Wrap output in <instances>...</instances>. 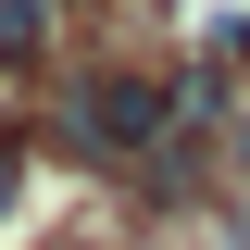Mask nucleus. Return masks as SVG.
Listing matches in <instances>:
<instances>
[{"label": "nucleus", "instance_id": "nucleus-1", "mask_svg": "<svg viewBox=\"0 0 250 250\" xmlns=\"http://www.w3.org/2000/svg\"><path fill=\"white\" fill-rule=\"evenodd\" d=\"M188 125V88L163 75V62H88L75 88H62V163H138V150H163Z\"/></svg>", "mask_w": 250, "mask_h": 250}, {"label": "nucleus", "instance_id": "nucleus-2", "mask_svg": "<svg viewBox=\"0 0 250 250\" xmlns=\"http://www.w3.org/2000/svg\"><path fill=\"white\" fill-rule=\"evenodd\" d=\"M62 38V0H0V75H38Z\"/></svg>", "mask_w": 250, "mask_h": 250}, {"label": "nucleus", "instance_id": "nucleus-3", "mask_svg": "<svg viewBox=\"0 0 250 250\" xmlns=\"http://www.w3.org/2000/svg\"><path fill=\"white\" fill-rule=\"evenodd\" d=\"M213 250H250V188H225V213H213Z\"/></svg>", "mask_w": 250, "mask_h": 250}, {"label": "nucleus", "instance_id": "nucleus-4", "mask_svg": "<svg viewBox=\"0 0 250 250\" xmlns=\"http://www.w3.org/2000/svg\"><path fill=\"white\" fill-rule=\"evenodd\" d=\"M225 175L250 188V100H238V125H225Z\"/></svg>", "mask_w": 250, "mask_h": 250}]
</instances>
